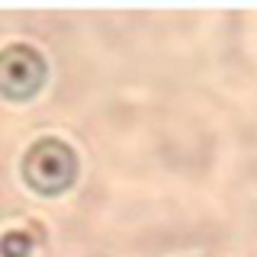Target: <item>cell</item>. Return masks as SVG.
Here are the masks:
<instances>
[{
    "instance_id": "6da1fadb",
    "label": "cell",
    "mask_w": 257,
    "mask_h": 257,
    "mask_svg": "<svg viewBox=\"0 0 257 257\" xmlns=\"http://www.w3.org/2000/svg\"><path fill=\"white\" fill-rule=\"evenodd\" d=\"M23 177L36 193L58 196L77 180V155L61 139H39L23 158Z\"/></svg>"
},
{
    "instance_id": "3957f363",
    "label": "cell",
    "mask_w": 257,
    "mask_h": 257,
    "mask_svg": "<svg viewBox=\"0 0 257 257\" xmlns=\"http://www.w3.org/2000/svg\"><path fill=\"white\" fill-rule=\"evenodd\" d=\"M32 254V235L29 231H7L0 238V257H29Z\"/></svg>"
},
{
    "instance_id": "7a4b0ae2",
    "label": "cell",
    "mask_w": 257,
    "mask_h": 257,
    "mask_svg": "<svg viewBox=\"0 0 257 257\" xmlns=\"http://www.w3.org/2000/svg\"><path fill=\"white\" fill-rule=\"evenodd\" d=\"M45 84V58L32 45H10L0 52V93L29 100Z\"/></svg>"
}]
</instances>
